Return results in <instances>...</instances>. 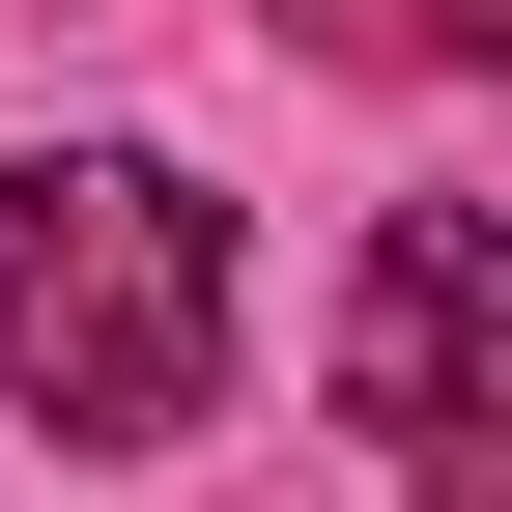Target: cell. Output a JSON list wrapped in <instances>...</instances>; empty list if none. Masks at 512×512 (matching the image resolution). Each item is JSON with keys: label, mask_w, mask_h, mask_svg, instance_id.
Returning <instances> with one entry per match:
<instances>
[{"label": "cell", "mask_w": 512, "mask_h": 512, "mask_svg": "<svg viewBox=\"0 0 512 512\" xmlns=\"http://www.w3.org/2000/svg\"><path fill=\"white\" fill-rule=\"evenodd\" d=\"M228 200L171 143H57V171H0V399L29 427H86V456H171V427L228 399Z\"/></svg>", "instance_id": "cell-1"}, {"label": "cell", "mask_w": 512, "mask_h": 512, "mask_svg": "<svg viewBox=\"0 0 512 512\" xmlns=\"http://www.w3.org/2000/svg\"><path fill=\"white\" fill-rule=\"evenodd\" d=\"M484 370H512V228L484 200H399L370 285H342V427L427 456V484H484Z\"/></svg>", "instance_id": "cell-2"}, {"label": "cell", "mask_w": 512, "mask_h": 512, "mask_svg": "<svg viewBox=\"0 0 512 512\" xmlns=\"http://www.w3.org/2000/svg\"><path fill=\"white\" fill-rule=\"evenodd\" d=\"M370 57H512V0H342Z\"/></svg>", "instance_id": "cell-3"}, {"label": "cell", "mask_w": 512, "mask_h": 512, "mask_svg": "<svg viewBox=\"0 0 512 512\" xmlns=\"http://www.w3.org/2000/svg\"><path fill=\"white\" fill-rule=\"evenodd\" d=\"M427 512H484V484H427Z\"/></svg>", "instance_id": "cell-4"}]
</instances>
